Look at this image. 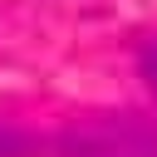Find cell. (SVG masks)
I'll return each mask as SVG.
<instances>
[{
    "instance_id": "6da1fadb",
    "label": "cell",
    "mask_w": 157,
    "mask_h": 157,
    "mask_svg": "<svg viewBox=\"0 0 157 157\" xmlns=\"http://www.w3.org/2000/svg\"><path fill=\"white\" fill-rule=\"evenodd\" d=\"M64 157H157V123L123 113V118H88L59 137Z\"/></svg>"
},
{
    "instance_id": "7a4b0ae2",
    "label": "cell",
    "mask_w": 157,
    "mask_h": 157,
    "mask_svg": "<svg viewBox=\"0 0 157 157\" xmlns=\"http://www.w3.org/2000/svg\"><path fill=\"white\" fill-rule=\"evenodd\" d=\"M137 64H142V78H147V83L157 88V39H152V44H147V49L137 54Z\"/></svg>"
}]
</instances>
